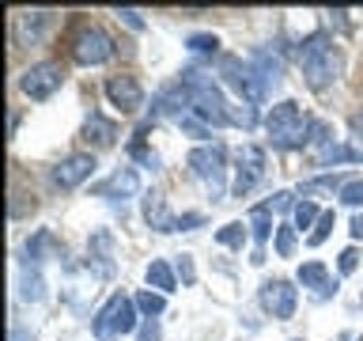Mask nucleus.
<instances>
[{
  "mask_svg": "<svg viewBox=\"0 0 363 341\" xmlns=\"http://www.w3.org/2000/svg\"><path fill=\"white\" fill-rule=\"evenodd\" d=\"M174 273L182 277V284H186V288H189L193 281H197V266H193V258H189V254H182V258L174 261Z\"/></svg>",
  "mask_w": 363,
  "mask_h": 341,
  "instance_id": "c9c22d12",
  "label": "nucleus"
},
{
  "mask_svg": "<svg viewBox=\"0 0 363 341\" xmlns=\"http://www.w3.org/2000/svg\"><path fill=\"white\" fill-rule=\"evenodd\" d=\"M95 156L91 152H72V156H65L61 163L53 167V186H61V190H76V186H84V182L95 175Z\"/></svg>",
  "mask_w": 363,
  "mask_h": 341,
  "instance_id": "9d476101",
  "label": "nucleus"
},
{
  "mask_svg": "<svg viewBox=\"0 0 363 341\" xmlns=\"http://www.w3.org/2000/svg\"><path fill=\"white\" fill-rule=\"evenodd\" d=\"M272 247H277L280 258H291L295 254V224H280L277 235H272Z\"/></svg>",
  "mask_w": 363,
  "mask_h": 341,
  "instance_id": "c756f323",
  "label": "nucleus"
},
{
  "mask_svg": "<svg viewBox=\"0 0 363 341\" xmlns=\"http://www.w3.org/2000/svg\"><path fill=\"white\" fill-rule=\"evenodd\" d=\"M246 224H250V235H254L257 243H265V239L272 235V209H269V201L265 205H254Z\"/></svg>",
  "mask_w": 363,
  "mask_h": 341,
  "instance_id": "5701e85b",
  "label": "nucleus"
},
{
  "mask_svg": "<svg viewBox=\"0 0 363 341\" xmlns=\"http://www.w3.org/2000/svg\"><path fill=\"white\" fill-rule=\"evenodd\" d=\"M186 50H189L193 57H212L216 50H220V38H216V34H189V38H186Z\"/></svg>",
  "mask_w": 363,
  "mask_h": 341,
  "instance_id": "c85d7f7f",
  "label": "nucleus"
},
{
  "mask_svg": "<svg viewBox=\"0 0 363 341\" xmlns=\"http://www.w3.org/2000/svg\"><path fill=\"white\" fill-rule=\"evenodd\" d=\"M189 170L204 182V190L212 193V201L223 197V186H227V152L223 144H197L189 152Z\"/></svg>",
  "mask_w": 363,
  "mask_h": 341,
  "instance_id": "423d86ee",
  "label": "nucleus"
},
{
  "mask_svg": "<svg viewBox=\"0 0 363 341\" xmlns=\"http://www.w3.org/2000/svg\"><path fill=\"white\" fill-rule=\"evenodd\" d=\"M106 99H110V107H118L121 114H136L144 107V87L136 76H110L106 80Z\"/></svg>",
  "mask_w": 363,
  "mask_h": 341,
  "instance_id": "f8f14e48",
  "label": "nucleus"
},
{
  "mask_svg": "<svg viewBox=\"0 0 363 341\" xmlns=\"http://www.w3.org/2000/svg\"><path fill=\"white\" fill-rule=\"evenodd\" d=\"M337 163H363V148L352 144H329L318 152V167H337Z\"/></svg>",
  "mask_w": 363,
  "mask_h": 341,
  "instance_id": "4be33fe9",
  "label": "nucleus"
},
{
  "mask_svg": "<svg viewBox=\"0 0 363 341\" xmlns=\"http://www.w3.org/2000/svg\"><path fill=\"white\" fill-rule=\"evenodd\" d=\"M345 182H348V178H340V175H318V178H306V182H299V197H303V201L333 197V190L340 193V190H345Z\"/></svg>",
  "mask_w": 363,
  "mask_h": 341,
  "instance_id": "aec40b11",
  "label": "nucleus"
},
{
  "mask_svg": "<svg viewBox=\"0 0 363 341\" xmlns=\"http://www.w3.org/2000/svg\"><path fill=\"white\" fill-rule=\"evenodd\" d=\"M144 277H147V284H152L155 292H163V296L178 288V273H174V266H170V261H163V258H152V261H147Z\"/></svg>",
  "mask_w": 363,
  "mask_h": 341,
  "instance_id": "412c9836",
  "label": "nucleus"
},
{
  "mask_svg": "<svg viewBox=\"0 0 363 341\" xmlns=\"http://www.w3.org/2000/svg\"><path fill=\"white\" fill-rule=\"evenodd\" d=\"M204 224V212H182L178 216V232H193V227Z\"/></svg>",
  "mask_w": 363,
  "mask_h": 341,
  "instance_id": "ea45409f",
  "label": "nucleus"
},
{
  "mask_svg": "<svg viewBox=\"0 0 363 341\" xmlns=\"http://www.w3.org/2000/svg\"><path fill=\"white\" fill-rule=\"evenodd\" d=\"M318 220H322V212H318V205H314V201H299V205H295V212H291L295 232H303V227H314Z\"/></svg>",
  "mask_w": 363,
  "mask_h": 341,
  "instance_id": "cd10ccee",
  "label": "nucleus"
},
{
  "mask_svg": "<svg viewBox=\"0 0 363 341\" xmlns=\"http://www.w3.org/2000/svg\"><path fill=\"white\" fill-rule=\"evenodd\" d=\"M113 57V38L102 27H79L72 38V61L84 68H99Z\"/></svg>",
  "mask_w": 363,
  "mask_h": 341,
  "instance_id": "6e6552de",
  "label": "nucleus"
},
{
  "mask_svg": "<svg viewBox=\"0 0 363 341\" xmlns=\"http://www.w3.org/2000/svg\"><path fill=\"white\" fill-rule=\"evenodd\" d=\"M133 300H136V311H140L144 318H159V315L167 311V296H163V292L144 288V292H136Z\"/></svg>",
  "mask_w": 363,
  "mask_h": 341,
  "instance_id": "393cba45",
  "label": "nucleus"
},
{
  "mask_svg": "<svg viewBox=\"0 0 363 341\" xmlns=\"http://www.w3.org/2000/svg\"><path fill=\"white\" fill-rule=\"evenodd\" d=\"M118 19H121L129 31H144V16H140L136 8H118Z\"/></svg>",
  "mask_w": 363,
  "mask_h": 341,
  "instance_id": "58836bf2",
  "label": "nucleus"
},
{
  "mask_svg": "<svg viewBox=\"0 0 363 341\" xmlns=\"http://www.w3.org/2000/svg\"><path fill=\"white\" fill-rule=\"evenodd\" d=\"M246 227H250V224H242V220L223 224L220 232H216V243H220V247H231V250H242V247H246V239H250Z\"/></svg>",
  "mask_w": 363,
  "mask_h": 341,
  "instance_id": "b1692460",
  "label": "nucleus"
},
{
  "mask_svg": "<svg viewBox=\"0 0 363 341\" xmlns=\"http://www.w3.org/2000/svg\"><path fill=\"white\" fill-rule=\"evenodd\" d=\"M11 341H34V337L27 334V330H19V326H16V330H11Z\"/></svg>",
  "mask_w": 363,
  "mask_h": 341,
  "instance_id": "c03bdc74",
  "label": "nucleus"
},
{
  "mask_svg": "<svg viewBox=\"0 0 363 341\" xmlns=\"http://www.w3.org/2000/svg\"><path fill=\"white\" fill-rule=\"evenodd\" d=\"M295 205H299V201H295L291 190H277V193L269 197V209H272V212H295Z\"/></svg>",
  "mask_w": 363,
  "mask_h": 341,
  "instance_id": "f704fd0d",
  "label": "nucleus"
},
{
  "mask_svg": "<svg viewBox=\"0 0 363 341\" xmlns=\"http://www.w3.org/2000/svg\"><path fill=\"white\" fill-rule=\"evenodd\" d=\"M99 197H136L140 193V175H136L133 167H121V170H113V175L102 182V186H95Z\"/></svg>",
  "mask_w": 363,
  "mask_h": 341,
  "instance_id": "2eb2a0df",
  "label": "nucleus"
},
{
  "mask_svg": "<svg viewBox=\"0 0 363 341\" xmlns=\"http://www.w3.org/2000/svg\"><path fill=\"white\" fill-rule=\"evenodd\" d=\"M178 80L189 87V95H193V110H189L193 118H201L208 129H223V125H231V107H227V99L220 95V87H216L212 76H204L201 68H186Z\"/></svg>",
  "mask_w": 363,
  "mask_h": 341,
  "instance_id": "f03ea898",
  "label": "nucleus"
},
{
  "mask_svg": "<svg viewBox=\"0 0 363 341\" xmlns=\"http://www.w3.org/2000/svg\"><path fill=\"white\" fill-rule=\"evenodd\" d=\"M356 266H359V254H356V247L340 250V258H337V269H340V277H348V273H356Z\"/></svg>",
  "mask_w": 363,
  "mask_h": 341,
  "instance_id": "4c0bfd02",
  "label": "nucleus"
},
{
  "mask_svg": "<svg viewBox=\"0 0 363 341\" xmlns=\"http://www.w3.org/2000/svg\"><path fill=\"white\" fill-rule=\"evenodd\" d=\"M348 129H352V133H356L359 141H363V110H356V114L348 118Z\"/></svg>",
  "mask_w": 363,
  "mask_h": 341,
  "instance_id": "79ce46f5",
  "label": "nucleus"
},
{
  "mask_svg": "<svg viewBox=\"0 0 363 341\" xmlns=\"http://www.w3.org/2000/svg\"><path fill=\"white\" fill-rule=\"evenodd\" d=\"M178 125H182V133H189V136H193V141H208V136H212L208 125H204L201 118H193V114H186V118H182Z\"/></svg>",
  "mask_w": 363,
  "mask_h": 341,
  "instance_id": "72a5a7b5",
  "label": "nucleus"
},
{
  "mask_svg": "<svg viewBox=\"0 0 363 341\" xmlns=\"http://www.w3.org/2000/svg\"><path fill=\"white\" fill-rule=\"evenodd\" d=\"M136 326V300H129L125 292H113L106 303L99 307V315L91 318V334L99 341H110V337H125L133 334Z\"/></svg>",
  "mask_w": 363,
  "mask_h": 341,
  "instance_id": "39448f33",
  "label": "nucleus"
},
{
  "mask_svg": "<svg viewBox=\"0 0 363 341\" xmlns=\"http://www.w3.org/2000/svg\"><path fill=\"white\" fill-rule=\"evenodd\" d=\"M299 65H303V76H306V87H311V91L333 87L340 80V68H345L333 38L322 34V31L306 34V38L299 42Z\"/></svg>",
  "mask_w": 363,
  "mask_h": 341,
  "instance_id": "f257e3e1",
  "label": "nucleus"
},
{
  "mask_svg": "<svg viewBox=\"0 0 363 341\" xmlns=\"http://www.w3.org/2000/svg\"><path fill=\"white\" fill-rule=\"evenodd\" d=\"M57 250H61V247H57L53 232H50V227H38V232L27 239V247H23V254H27L23 261H27L30 269H38V261H45L50 254H57Z\"/></svg>",
  "mask_w": 363,
  "mask_h": 341,
  "instance_id": "a211bd4d",
  "label": "nucleus"
},
{
  "mask_svg": "<svg viewBox=\"0 0 363 341\" xmlns=\"http://www.w3.org/2000/svg\"><path fill=\"white\" fill-rule=\"evenodd\" d=\"M189 110H193V95H189V87L182 84V80H178V84H170V87H163V91L155 95V102H152V114H155V118H159V114H170V118L182 121Z\"/></svg>",
  "mask_w": 363,
  "mask_h": 341,
  "instance_id": "ddd939ff",
  "label": "nucleus"
},
{
  "mask_svg": "<svg viewBox=\"0 0 363 341\" xmlns=\"http://www.w3.org/2000/svg\"><path fill=\"white\" fill-rule=\"evenodd\" d=\"M329 23H333L337 31H348V11L345 8H337V11H329Z\"/></svg>",
  "mask_w": 363,
  "mask_h": 341,
  "instance_id": "a19ab883",
  "label": "nucleus"
},
{
  "mask_svg": "<svg viewBox=\"0 0 363 341\" xmlns=\"http://www.w3.org/2000/svg\"><path fill=\"white\" fill-rule=\"evenodd\" d=\"M299 284L303 288H329V269L322 266V261H306V266H299Z\"/></svg>",
  "mask_w": 363,
  "mask_h": 341,
  "instance_id": "bb28decb",
  "label": "nucleus"
},
{
  "mask_svg": "<svg viewBox=\"0 0 363 341\" xmlns=\"http://www.w3.org/2000/svg\"><path fill=\"white\" fill-rule=\"evenodd\" d=\"M50 23H53V11H23V16H16L11 34H16L19 45H34V42H42V34L50 31Z\"/></svg>",
  "mask_w": 363,
  "mask_h": 341,
  "instance_id": "4468645a",
  "label": "nucleus"
},
{
  "mask_svg": "<svg viewBox=\"0 0 363 341\" xmlns=\"http://www.w3.org/2000/svg\"><path fill=\"white\" fill-rule=\"evenodd\" d=\"M19 296H23L27 303H42V300H45V281H42L38 269H27V273L19 277Z\"/></svg>",
  "mask_w": 363,
  "mask_h": 341,
  "instance_id": "a878e982",
  "label": "nucleus"
},
{
  "mask_svg": "<svg viewBox=\"0 0 363 341\" xmlns=\"http://www.w3.org/2000/svg\"><path fill=\"white\" fill-rule=\"evenodd\" d=\"M333 224H337V216H333V212H322V220L314 224V232L306 235V243H311V247H322L325 239H329V232H333Z\"/></svg>",
  "mask_w": 363,
  "mask_h": 341,
  "instance_id": "7c9ffc66",
  "label": "nucleus"
},
{
  "mask_svg": "<svg viewBox=\"0 0 363 341\" xmlns=\"http://www.w3.org/2000/svg\"><path fill=\"white\" fill-rule=\"evenodd\" d=\"M295 303H299V288L291 281H265L261 284V307L272 315V318H291L295 315Z\"/></svg>",
  "mask_w": 363,
  "mask_h": 341,
  "instance_id": "9b49d317",
  "label": "nucleus"
},
{
  "mask_svg": "<svg viewBox=\"0 0 363 341\" xmlns=\"http://www.w3.org/2000/svg\"><path fill=\"white\" fill-rule=\"evenodd\" d=\"M216 72H220L223 84L235 87L238 99L250 102V107H261V102L269 99V80L257 72L254 61H242V57H235V53H220V61H216Z\"/></svg>",
  "mask_w": 363,
  "mask_h": 341,
  "instance_id": "20e7f679",
  "label": "nucleus"
},
{
  "mask_svg": "<svg viewBox=\"0 0 363 341\" xmlns=\"http://www.w3.org/2000/svg\"><path fill=\"white\" fill-rule=\"evenodd\" d=\"M87 266H95L99 277L113 273V235L110 232H95L87 243Z\"/></svg>",
  "mask_w": 363,
  "mask_h": 341,
  "instance_id": "f3484780",
  "label": "nucleus"
},
{
  "mask_svg": "<svg viewBox=\"0 0 363 341\" xmlns=\"http://www.w3.org/2000/svg\"><path fill=\"white\" fill-rule=\"evenodd\" d=\"M340 201H345L348 209H359L363 205V178H348L345 190H340Z\"/></svg>",
  "mask_w": 363,
  "mask_h": 341,
  "instance_id": "2f4dec72",
  "label": "nucleus"
},
{
  "mask_svg": "<svg viewBox=\"0 0 363 341\" xmlns=\"http://www.w3.org/2000/svg\"><path fill=\"white\" fill-rule=\"evenodd\" d=\"M231 121L242 125V129L250 133L257 125V107H250V102H242V107H231Z\"/></svg>",
  "mask_w": 363,
  "mask_h": 341,
  "instance_id": "473e14b6",
  "label": "nucleus"
},
{
  "mask_svg": "<svg viewBox=\"0 0 363 341\" xmlns=\"http://www.w3.org/2000/svg\"><path fill=\"white\" fill-rule=\"evenodd\" d=\"M84 141L91 148H110L113 141H118V125H113L110 118H102V114H91V118L84 121Z\"/></svg>",
  "mask_w": 363,
  "mask_h": 341,
  "instance_id": "6ab92c4d",
  "label": "nucleus"
},
{
  "mask_svg": "<svg viewBox=\"0 0 363 341\" xmlns=\"http://www.w3.org/2000/svg\"><path fill=\"white\" fill-rule=\"evenodd\" d=\"M348 232H352V239H363V212L352 216V227H348Z\"/></svg>",
  "mask_w": 363,
  "mask_h": 341,
  "instance_id": "37998d69",
  "label": "nucleus"
},
{
  "mask_svg": "<svg viewBox=\"0 0 363 341\" xmlns=\"http://www.w3.org/2000/svg\"><path fill=\"white\" fill-rule=\"evenodd\" d=\"M291 341H299V337H291Z\"/></svg>",
  "mask_w": 363,
  "mask_h": 341,
  "instance_id": "a18cd8bd",
  "label": "nucleus"
},
{
  "mask_svg": "<svg viewBox=\"0 0 363 341\" xmlns=\"http://www.w3.org/2000/svg\"><path fill=\"white\" fill-rule=\"evenodd\" d=\"M163 337V326H159V318H144L140 330H136V341H159Z\"/></svg>",
  "mask_w": 363,
  "mask_h": 341,
  "instance_id": "e433bc0d",
  "label": "nucleus"
},
{
  "mask_svg": "<svg viewBox=\"0 0 363 341\" xmlns=\"http://www.w3.org/2000/svg\"><path fill=\"white\" fill-rule=\"evenodd\" d=\"M144 220L152 224L155 232H178V216H170L167 197L159 190H147L144 193Z\"/></svg>",
  "mask_w": 363,
  "mask_h": 341,
  "instance_id": "dca6fc26",
  "label": "nucleus"
},
{
  "mask_svg": "<svg viewBox=\"0 0 363 341\" xmlns=\"http://www.w3.org/2000/svg\"><path fill=\"white\" fill-rule=\"evenodd\" d=\"M311 121H314V118H306L295 99L277 102V107L269 110V118H265V129H269L272 148H280V152L306 148V144H311Z\"/></svg>",
  "mask_w": 363,
  "mask_h": 341,
  "instance_id": "7ed1b4c3",
  "label": "nucleus"
},
{
  "mask_svg": "<svg viewBox=\"0 0 363 341\" xmlns=\"http://www.w3.org/2000/svg\"><path fill=\"white\" fill-rule=\"evenodd\" d=\"M261 175H265V148L242 144V148H238V156H235V182H231V193H235V197H246V193L261 182Z\"/></svg>",
  "mask_w": 363,
  "mask_h": 341,
  "instance_id": "1a4fd4ad",
  "label": "nucleus"
},
{
  "mask_svg": "<svg viewBox=\"0 0 363 341\" xmlns=\"http://www.w3.org/2000/svg\"><path fill=\"white\" fill-rule=\"evenodd\" d=\"M61 84H65V68L57 65V61H38V65H30L27 72L19 76V91H23L30 102L53 99L57 91H61Z\"/></svg>",
  "mask_w": 363,
  "mask_h": 341,
  "instance_id": "0eeeda50",
  "label": "nucleus"
}]
</instances>
